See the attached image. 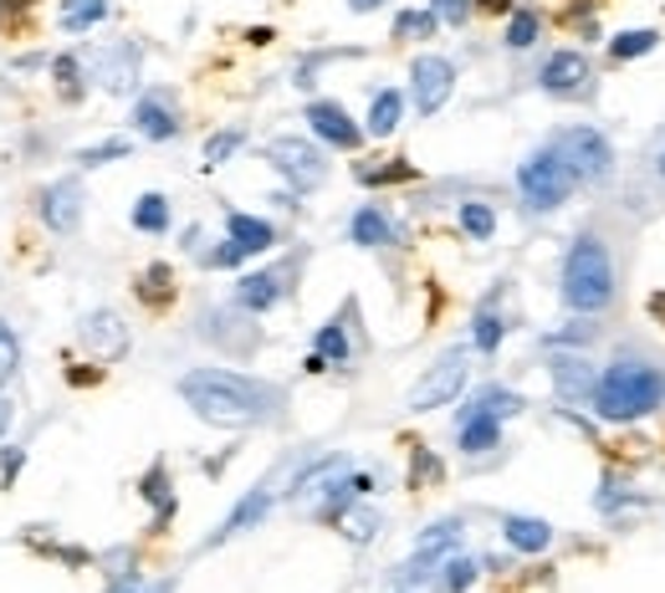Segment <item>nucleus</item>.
<instances>
[{
    "label": "nucleus",
    "mask_w": 665,
    "mask_h": 593,
    "mask_svg": "<svg viewBox=\"0 0 665 593\" xmlns=\"http://www.w3.org/2000/svg\"><path fill=\"white\" fill-rule=\"evenodd\" d=\"M246 149V129H221V133H211L205 139V164L200 170H226L231 159Z\"/></svg>",
    "instance_id": "obj_38"
},
{
    "label": "nucleus",
    "mask_w": 665,
    "mask_h": 593,
    "mask_svg": "<svg viewBox=\"0 0 665 593\" xmlns=\"http://www.w3.org/2000/svg\"><path fill=\"white\" fill-rule=\"evenodd\" d=\"M297 266H303V256H293V262H282V266H262V272H241L236 287H231V303H236L241 313H252V317L272 313L277 303L293 297Z\"/></svg>",
    "instance_id": "obj_8"
},
{
    "label": "nucleus",
    "mask_w": 665,
    "mask_h": 593,
    "mask_svg": "<svg viewBox=\"0 0 665 593\" xmlns=\"http://www.w3.org/2000/svg\"><path fill=\"white\" fill-rule=\"evenodd\" d=\"M466 405L487 409V415H497V420H512V415H522V409H528V399H522L518 389H507V384H481V389L466 399Z\"/></svg>",
    "instance_id": "obj_34"
},
{
    "label": "nucleus",
    "mask_w": 665,
    "mask_h": 593,
    "mask_svg": "<svg viewBox=\"0 0 665 593\" xmlns=\"http://www.w3.org/2000/svg\"><path fill=\"white\" fill-rule=\"evenodd\" d=\"M440 476H446V466H440L426 446H415V450H410V491L430 487V481H440Z\"/></svg>",
    "instance_id": "obj_40"
},
{
    "label": "nucleus",
    "mask_w": 665,
    "mask_h": 593,
    "mask_svg": "<svg viewBox=\"0 0 665 593\" xmlns=\"http://www.w3.org/2000/svg\"><path fill=\"white\" fill-rule=\"evenodd\" d=\"M52 82L62 88L66 98H82V82H88V72H82L78 57H57V62H52Z\"/></svg>",
    "instance_id": "obj_41"
},
{
    "label": "nucleus",
    "mask_w": 665,
    "mask_h": 593,
    "mask_svg": "<svg viewBox=\"0 0 665 593\" xmlns=\"http://www.w3.org/2000/svg\"><path fill=\"white\" fill-rule=\"evenodd\" d=\"M246 323H252V313H241L236 303L205 307V313H200V338L226 348V354H236V358H252L256 348H262V328H246Z\"/></svg>",
    "instance_id": "obj_13"
},
{
    "label": "nucleus",
    "mask_w": 665,
    "mask_h": 593,
    "mask_svg": "<svg viewBox=\"0 0 665 593\" xmlns=\"http://www.w3.org/2000/svg\"><path fill=\"white\" fill-rule=\"evenodd\" d=\"M456 225L466 241H492L497 236V205L492 200H461L456 205Z\"/></svg>",
    "instance_id": "obj_31"
},
{
    "label": "nucleus",
    "mask_w": 665,
    "mask_h": 593,
    "mask_svg": "<svg viewBox=\"0 0 665 593\" xmlns=\"http://www.w3.org/2000/svg\"><path fill=\"white\" fill-rule=\"evenodd\" d=\"M133 297L144 307H170L174 303V266H164V262L144 266V272L133 277Z\"/></svg>",
    "instance_id": "obj_29"
},
{
    "label": "nucleus",
    "mask_w": 665,
    "mask_h": 593,
    "mask_svg": "<svg viewBox=\"0 0 665 593\" xmlns=\"http://www.w3.org/2000/svg\"><path fill=\"white\" fill-rule=\"evenodd\" d=\"M16 369H21V338H16V328L0 317V384L16 379Z\"/></svg>",
    "instance_id": "obj_43"
},
{
    "label": "nucleus",
    "mask_w": 665,
    "mask_h": 593,
    "mask_svg": "<svg viewBox=\"0 0 665 593\" xmlns=\"http://www.w3.org/2000/svg\"><path fill=\"white\" fill-rule=\"evenodd\" d=\"M630 507H645L635 487H630L625 476H598V491H594V512L614 517V512H630Z\"/></svg>",
    "instance_id": "obj_33"
},
{
    "label": "nucleus",
    "mask_w": 665,
    "mask_h": 593,
    "mask_svg": "<svg viewBox=\"0 0 665 593\" xmlns=\"http://www.w3.org/2000/svg\"><path fill=\"white\" fill-rule=\"evenodd\" d=\"M66 379H72V384H98V379H103V369H93V364H78Z\"/></svg>",
    "instance_id": "obj_48"
},
{
    "label": "nucleus",
    "mask_w": 665,
    "mask_h": 593,
    "mask_svg": "<svg viewBox=\"0 0 665 593\" xmlns=\"http://www.w3.org/2000/svg\"><path fill=\"white\" fill-rule=\"evenodd\" d=\"M82 211H88V195H82V180L78 174H62L52 185L37 190V215L52 236H72L82 225Z\"/></svg>",
    "instance_id": "obj_14"
},
{
    "label": "nucleus",
    "mask_w": 665,
    "mask_h": 593,
    "mask_svg": "<svg viewBox=\"0 0 665 593\" xmlns=\"http://www.w3.org/2000/svg\"><path fill=\"white\" fill-rule=\"evenodd\" d=\"M477 579H481V563H477V558L451 553L446 563H440V573H436V589H440V593H466Z\"/></svg>",
    "instance_id": "obj_36"
},
{
    "label": "nucleus",
    "mask_w": 665,
    "mask_h": 593,
    "mask_svg": "<svg viewBox=\"0 0 665 593\" xmlns=\"http://www.w3.org/2000/svg\"><path fill=\"white\" fill-rule=\"evenodd\" d=\"M651 313H655V317H661V323H665V292H661V297H651Z\"/></svg>",
    "instance_id": "obj_53"
},
{
    "label": "nucleus",
    "mask_w": 665,
    "mask_h": 593,
    "mask_svg": "<svg viewBox=\"0 0 665 593\" xmlns=\"http://www.w3.org/2000/svg\"><path fill=\"white\" fill-rule=\"evenodd\" d=\"M477 11H492V16H512L518 11V0H471Z\"/></svg>",
    "instance_id": "obj_47"
},
{
    "label": "nucleus",
    "mask_w": 665,
    "mask_h": 593,
    "mask_svg": "<svg viewBox=\"0 0 665 593\" xmlns=\"http://www.w3.org/2000/svg\"><path fill=\"white\" fill-rule=\"evenodd\" d=\"M502 425L507 420L466 405L461 415H456V450H461V456H492V450H502Z\"/></svg>",
    "instance_id": "obj_19"
},
{
    "label": "nucleus",
    "mask_w": 665,
    "mask_h": 593,
    "mask_svg": "<svg viewBox=\"0 0 665 593\" xmlns=\"http://www.w3.org/2000/svg\"><path fill=\"white\" fill-rule=\"evenodd\" d=\"M548 144H553V154H559L563 164H569L573 185H604V180H614V144L598 129H589V123L559 129Z\"/></svg>",
    "instance_id": "obj_5"
},
{
    "label": "nucleus",
    "mask_w": 665,
    "mask_h": 593,
    "mask_svg": "<svg viewBox=\"0 0 665 593\" xmlns=\"http://www.w3.org/2000/svg\"><path fill=\"white\" fill-rule=\"evenodd\" d=\"M456 82H461V72H456L451 57L440 52H420L410 62V103L420 119H436L440 108L456 98Z\"/></svg>",
    "instance_id": "obj_9"
},
{
    "label": "nucleus",
    "mask_w": 665,
    "mask_h": 593,
    "mask_svg": "<svg viewBox=\"0 0 665 593\" xmlns=\"http://www.w3.org/2000/svg\"><path fill=\"white\" fill-rule=\"evenodd\" d=\"M405 108H410V93H399V88H379V93L369 98V119H364V133H369V139H389V133H399V123H405Z\"/></svg>",
    "instance_id": "obj_25"
},
{
    "label": "nucleus",
    "mask_w": 665,
    "mask_h": 593,
    "mask_svg": "<svg viewBox=\"0 0 665 593\" xmlns=\"http://www.w3.org/2000/svg\"><path fill=\"white\" fill-rule=\"evenodd\" d=\"M174 389H180V399L195 409L200 420L221 425V430H266V425L287 420V405H293V395L277 379L215 369V364H200V369L180 374Z\"/></svg>",
    "instance_id": "obj_1"
},
{
    "label": "nucleus",
    "mask_w": 665,
    "mask_h": 593,
    "mask_svg": "<svg viewBox=\"0 0 665 593\" xmlns=\"http://www.w3.org/2000/svg\"><path fill=\"white\" fill-rule=\"evenodd\" d=\"M139 497L154 507V532H164L170 528V517H174V507H180V497H174V481H170V466L164 461H154L144 476H139Z\"/></svg>",
    "instance_id": "obj_24"
},
{
    "label": "nucleus",
    "mask_w": 665,
    "mask_h": 593,
    "mask_svg": "<svg viewBox=\"0 0 665 593\" xmlns=\"http://www.w3.org/2000/svg\"><path fill=\"white\" fill-rule=\"evenodd\" d=\"M364 185H395V180H415V164L405 159H385V170H354Z\"/></svg>",
    "instance_id": "obj_44"
},
{
    "label": "nucleus",
    "mask_w": 665,
    "mask_h": 593,
    "mask_svg": "<svg viewBox=\"0 0 665 593\" xmlns=\"http://www.w3.org/2000/svg\"><path fill=\"white\" fill-rule=\"evenodd\" d=\"M11 420H16V405L6 395H0V436H6V430H11Z\"/></svg>",
    "instance_id": "obj_51"
},
{
    "label": "nucleus",
    "mask_w": 665,
    "mask_h": 593,
    "mask_svg": "<svg viewBox=\"0 0 665 593\" xmlns=\"http://www.w3.org/2000/svg\"><path fill=\"white\" fill-rule=\"evenodd\" d=\"M129 129L144 139V144H170L185 133V119H180V103H174L170 88H149V93L133 98Z\"/></svg>",
    "instance_id": "obj_12"
},
{
    "label": "nucleus",
    "mask_w": 665,
    "mask_h": 593,
    "mask_svg": "<svg viewBox=\"0 0 665 593\" xmlns=\"http://www.w3.org/2000/svg\"><path fill=\"white\" fill-rule=\"evenodd\" d=\"M108 593H144V583H139V573H123V579L113 583Z\"/></svg>",
    "instance_id": "obj_50"
},
{
    "label": "nucleus",
    "mask_w": 665,
    "mask_h": 593,
    "mask_svg": "<svg viewBox=\"0 0 665 593\" xmlns=\"http://www.w3.org/2000/svg\"><path fill=\"white\" fill-rule=\"evenodd\" d=\"M466 379H471V344H456V348H446L420 379H415V389L405 395V409H410V415L446 409L466 389Z\"/></svg>",
    "instance_id": "obj_6"
},
{
    "label": "nucleus",
    "mask_w": 665,
    "mask_h": 593,
    "mask_svg": "<svg viewBox=\"0 0 665 593\" xmlns=\"http://www.w3.org/2000/svg\"><path fill=\"white\" fill-rule=\"evenodd\" d=\"M21 466H27V450H21V446L0 450V487H11L16 476H21Z\"/></svg>",
    "instance_id": "obj_46"
},
{
    "label": "nucleus",
    "mask_w": 665,
    "mask_h": 593,
    "mask_svg": "<svg viewBox=\"0 0 665 593\" xmlns=\"http://www.w3.org/2000/svg\"><path fill=\"white\" fill-rule=\"evenodd\" d=\"M303 123L313 129V139H318V144L344 149V154L364 149V139H369V133L354 123V113H348L344 103H332V98H313V103L303 108Z\"/></svg>",
    "instance_id": "obj_16"
},
{
    "label": "nucleus",
    "mask_w": 665,
    "mask_h": 593,
    "mask_svg": "<svg viewBox=\"0 0 665 593\" xmlns=\"http://www.w3.org/2000/svg\"><path fill=\"white\" fill-rule=\"evenodd\" d=\"M272 507H277V487H272V481H256V487L246 491V497H241L236 507H231V512L221 517V522H215V532H211L205 542H200V553H211V548H221V542L256 532V528L266 522V517H272Z\"/></svg>",
    "instance_id": "obj_15"
},
{
    "label": "nucleus",
    "mask_w": 665,
    "mask_h": 593,
    "mask_svg": "<svg viewBox=\"0 0 665 593\" xmlns=\"http://www.w3.org/2000/svg\"><path fill=\"white\" fill-rule=\"evenodd\" d=\"M338 528H344V538L354 542V548H369V542L385 532V512H379V507H369V501H354V507L338 517Z\"/></svg>",
    "instance_id": "obj_30"
},
{
    "label": "nucleus",
    "mask_w": 665,
    "mask_h": 593,
    "mask_svg": "<svg viewBox=\"0 0 665 593\" xmlns=\"http://www.w3.org/2000/svg\"><path fill=\"white\" fill-rule=\"evenodd\" d=\"M559 297L569 313L594 317L620 297V266H614V246L598 231H579L563 251V272H559Z\"/></svg>",
    "instance_id": "obj_3"
},
{
    "label": "nucleus",
    "mask_w": 665,
    "mask_h": 593,
    "mask_svg": "<svg viewBox=\"0 0 665 593\" xmlns=\"http://www.w3.org/2000/svg\"><path fill=\"white\" fill-rule=\"evenodd\" d=\"M354 313H359V307L344 303L313 333V354L303 358L307 374H328V369H348V364H354V354H359V348H354Z\"/></svg>",
    "instance_id": "obj_11"
},
{
    "label": "nucleus",
    "mask_w": 665,
    "mask_h": 593,
    "mask_svg": "<svg viewBox=\"0 0 665 593\" xmlns=\"http://www.w3.org/2000/svg\"><path fill=\"white\" fill-rule=\"evenodd\" d=\"M655 170H661V180H665V149H661V159H655Z\"/></svg>",
    "instance_id": "obj_54"
},
{
    "label": "nucleus",
    "mask_w": 665,
    "mask_h": 593,
    "mask_svg": "<svg viewBox=\"0 0 665 593\" xmlns=\"http://www.w3.org/2000/svg\"><path fill=\"white\" fill-rule=\"evenodd\" d=\"M266 164L287 180L293 195H313V190L328 180V154L318 149V139H303V133H282L266 144Z\"/></svg>",
    "instance_id": "obj_7"
},
{
    "label": "nucleus",
    "mask_w": 665,
    "mask_h": 593,
    "mask_svg": "<svg viewBox=\"0 0 665 593\" xmlns=\"http://www.w3.org/2000/svg\"><path fill=\"white\" fill-rule=\"evenodd\" d=\"M246 41H252V47H266V41H272V27H252L246 31Z\"/></svg>",
    "instance_id": "obj_52"
},
{
    "label": "nucleus",
    "mask_w": 665,
    "mask_h": 593,
    "mask_svg": "<svg viewBox=\"0 0 665 593\" xmlns=\"http://www.w3.org/2000/svg\"><path fill=\"white\" fill-rule=\"evenodd\" d=\"M573 190H579V185H573L569 164L553 154V144H538V149H532V154L518 164V195H522V205H528L532 215L563 211Z\"/></svg>",
    "instance_id": "obj_4"
},
{
    "label": "nucleus",
    "mask_w": 665,
    "mask_h": 593,
    "mask_svg": "<svg viewBox=\"0 0 665 593\" xmlns=\"http://www.w3.org/2000/svg\"><path fill=\"white\" fill-rule=\"evenodd\" d=\"M389 0H348V11L354 16H374V11H385Z\"/></svg>",
    "instance_id": "obj_49"
},
{
    "label": "nucleus",
    "mask_w": 665,
    "mask_h": 593,
    "mask_svg": "<svg viewBox=\"0 0 665 593\" xmlns=\"http://www.w3.org/2000/svg\"><path fill=\"white\" fill-rule=\"evenodd\" d=\"M348 241L364 251H379V246H395V221H389L385 205H359L348 215Z\"/></svg>",
    "instance_id": "obj_23"
},
{
    "label": "nucleus",
    "mask_w": 665,
    "mask_h": 593,
    "mask_svg": "<svg viewBox=\"0 0 665 593\" xmlns=\"http://www.w3.org/2000/svg\"><path fill=\"white\" fill-rule=\"evenodd\" d=\"M129 221H133V231H139V236H164V231H170V221H174L170 195H160V190H144V195L133 200Z\"/></svg>",
    "instance_id": "obj_26"
},
{
    "label": "nucleus",
    "mask_w": 665,
    "mask_h": 593,
    "mask_svg": "<svg viewBox=\"0 0 665 593\" xmlns=\"http://www.w3.org/2000/svg\"><path fill=\"white\" fill-rule=\"evenodd\" d=\"M436 31H440V21L430 6H405V11L395 16V41H430Z\"/></svg>",
    "instance_id": "obj_37"
},
{
    "label": "nucleus",
    "mask_w": 665,
    "mask_h": 593,
    "mask_svg": "<svg viewBox=\"0 0 665 593\" xmlns=\"http://www.w3.org/2000/svg\"><path fill=\"white\" fill-rule=\"evenodd\" d=\"M139 72H144V57L133 41H108L103 52L88 67V82H98L103 93H133L139 88Z\"/></svg>",
    "instance_id": "obj_18"
},
{
    "label": "nucleus",
    "mask_w": 665,
    "mask_h": 593,
    "mask_svg": "<svg viewBox=\"0 0 665 593\" xmlns=\"http://www.w3.org/2000/svg\"><path fill=\"white\" fill-rule=\"evenodd\" d=\"M502 338H507V317L497 313V297H487V303L471 313V348L492 358L497 348H502Z\"/></svg>",
    "instance_id": "obj_27"
},
{
    "label": "nucleus",
    "mask_w": 665,
    "mask_h": 593,
    "mask_svg": "<svg viewBox=\"0 0 665 593\" xmlns=\"http://www.w3.org/2000/svg\"><path fill=\"white\" fill-rule=\"evenodd\" d=\"M548 374H553V389H559V399H589L594 395V364H584L579 354H559V358H548Z\"/></svg>",
    "instance_id": "obj_21"
},
{
    "label": "nucleus",
    "mask_w": 665,
    "mask_h": 593,
    "mask_svg": "<svg viewBox=\"0 0 665 593\" xmlns=\"http://www.w3.org/2000/svg\"><path fill=\"white\" fill-rule=\"evenodd\" d=\"M543 41V16L532 11V6H518V11L507 16V37H502V47L507 52H532Z\"/></svg>",
    "instance_id": "obj_32"
},
{
    "label": "nucleus",
    "mask_w": 665,
    "mask_h": 593,
    "mask_svg": "<svg viewBox=\"0 0 665 593\" xmlns=\"http://www.w3.org/2000/svg\"><path fill=\"white\" fill-rule=\"evenodd\" d=\"M108 11H113L108 0H62V6H57V27H62L66 37H82V31L103 27Z\"/></svg>",
    "instance_id": "obj_28"
},
{
    "label": "nucleus",
    "mask_w": 665,
    "mask_h": 593,
    "mask_svg": "<svg viewBox=\"0 0 665 593\" xmlns=\"http://www.w3.org/2000/svg\"><path fill=\"white\" fill-rule=\"evenodd\" d=\"M538 88L548 98H563V103H584V98H594V62L579 47H559L538 67Z\"/></svg>",
    "instance_id": "obj_10"
},
{
    "label": "nucleus",
    "mask_w": 665,
    "mask_h": 593,
    "mask_svg": "<svg viewBox=\"0 0 665 593\" xmlns=\"http://www.w3.org/2000/svg\"><path fill=\"white\" fill-rule=\"evenodd\" d=\"M655 47H661V31H651V27H630V31H620V37H610L614 62H640V57H651Z\"/></svg>",
    "instance_id": "obj_35"
},
{
    "label": "nucleus",
    "mask_w": 665,
    "mask_h": 593,
    "mask_svg": "<svg viewBox=\"0 0 665 593\" xmlns=\"http://www.w3.org/2000/svg\"><path fill=\"white\" fill-rule=\"evenodd\" d=\"M246 262V251L236 246V241H215V251H200V266H211V272H236V266Z\"/></svg>",
    "instance_id": "obj_42"
},
{
    "label": "nucleus",
    "mask_w": 665,
    "mask_h": 593,
    "mask_svg": "<svg viewBox=\"0 0 665 593\" xmlns=\"http://www.w3.org/2000/svg\"><path fill=\"white\" fill-rule=\"evenodd\" d=\"M502 542L512 548V553L522 558H538L553 548V528H548L543 517H522V512H507L502 517Z\"/></svg>",
    "instance_id": "obj_20"
},
{
    "label": "nucleus",
    "mask_w": 665,
    "mask_h": 593,
    "mask_svg": "<svg viewBox=\"0 0 665 593\" xmlns=\"http://www.w3.org/2000/svg\"><path fill=\"white\" fill-rule=\"evenodd\" d=\"M129 154H133L129 139H103V144L78 149V164L82 170H103V164H119V159H129Z\"/></svg>",
    "instance_id": "obj_39"
},
{
    "label": "nucleus",
    "mask_w": 665,
    "mask_h": 593,
    "mask_svg": "<svg viewBox=\"0 0 665 593\" xmlns=\"http://www.w3.org/2000/svg\"><path fill=\"white\" fill-rule=\"evenodd\" d=\"M426 6L436 11L440 27H466V21H471V11H477L471 0H426Z\"/></svg>",
    "instance_id": "obj_45"
},
{
    "label": "nucleus",
    "mask_w": 665,
    "mask_h": 593,
    "mask_svg": "<svg viewBox=\"0 0 665 593\" xmlns=\"http://www.w3.org/2000/svg\"><path fill=\"white\" fill-rule=\"evenodd\" d=\"M226 236L236 241L246 256H266V251H277V225L262 221V215H246V211H226Z\"/></svg>",
    "instance_id": "obj_22"
},
{
    "label": "nucleus",
    "mask_w": 665,
    "mask_h": 593,
    "mask_svg": "<svg viewBox=\"0 0 665 593\" xmlns=\"http://www.w3.org/2000/svg\"><path fill=\"white\" fill-rule=\"evenodd\" d=\"M78 344L88 348L98 364H119L133 348V333L113 307H93V313H82V323H78Z\"/></svg>",
    "instance_id": "obj_17"
},
{
    "label": "nucleus",
    "mask_w": 665,
    "mask_h": 593,
    "mask_svg": "<svg viewBox=\"0 0 665 593\" xmlns=\"http://www.w3.org/2000/svg\"><path fill=\"white\" fill-rule=\"evenodd\" d=\"M661 405H665V369L635 354H620L614 364H604L594 379V395H589L594 420L604 425H635L645 415H655Z\"/></svg>",
    "instance_id": "obj_2"
}]
</instances>
